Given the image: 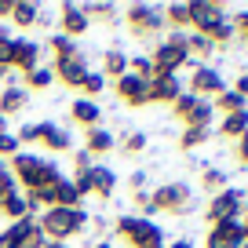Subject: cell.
Masks as SVG:
<instances>
[{"label":"cell","instance_id":"cell-1","mask_svg":"<svg viewBox=\"0 0 248 248\" xmlns=\"http://www.w3.org/2000/svg\"><path fill=\"white\" fill-rule=\"evenodd\" d=\"M8 171L15 179V186H22V194H33V190H44V186L59 183L62 179V164L47 154H33V150H18L8 161Z\"/></svg>","mask_w":248,"mask_h":248},{"label":"cell","instance_id":"cell-2","mask_svg":"<svg viewBox=\"0 0 248 248\" xmlns=\"http://www.w3.org/2000/svg\"><path fill=\"white\" fill-rule=\"evenodd\" d=\"M40 230H44L47 241H59V245H70L73 237H80L84 233V226L92 223V216H88L84 208H44L37 216Z\"/></svg>","mask_w":248,"mask_h":248},{"label":"cell","instance_id":"cell-3","mask_svg":"<svg viewBox=\"0 0 248 248\" xmlns=\"http://www.w3.org/2000/svg\"><path fill=\"white\" fill-rule=\"evenodd\" d=\"M113 230H117V237H121L128 248H164V230H161V223H154V219L117 216Z\"/></svg>","mask_w":248,"mask_h":248},{"label":"cell","instance_id":"cell-4","mask_svg":"<svg viewBox=\"0 0 248 248\" xmlns=\"http://www.w3.org/2000/svg\"><path fill=\"white\" fill-rule=\"evenodd\" d=\"M154 73H179L183 66H190V51H186V33H168L164 40H157L154 51Z\"/></svg>","mask_w":248,"mask_h":248},{"label":"cell","instance_id":"cell-5","mask_svg":"<svg viewBox=\"0 0 248 248\" xmlns=\"http://www.w3.org/2000/svg\"><path fill=\"white\" fill-rule=\"evenodd\" d=\"M154 208L164 216H186L194 208V186L190 183H161L157 190H150Z\"/></svg>","mask_w":248,"mask_h":248},{"label":"cell","instance_id":"cell-6","mask_svg":"<svg viewBox=\"0 0 248 248\" xmlns=\"http://www.w3.org/2000/svg\"><path fill=\"white\" fill-rule=\"evenodd\" d=\"M124 22L132 30V37H139V40H154L164 30V15L157 4H128L124 8Z\"/></svg>","mask_w":248,"mask_h":248},{"label":"cell","instance_id":"cell-7","mask_svg":"<svg viewBox=\"0 0 248 248\" xmlns=\"http://www.w3.org/2000/svg\"><path fill=\"white\" fill-rule=\"evenodd\" d=\"M175 117L183 121V128H212V117H216V106L212 99H201V95H190L183 92L175 102H171Z\"/></svg>","mask_w":248,"mask_h":248},{"label":"cell","instance_id":"cell-8","mask_svg":"<svg viewBox=\"0 0 248 248\" xmlns=\"http://www.w3.org/2000/svg\"><path fill=\"white\" fill-rule=\"evenodd\" d=\"M241 216H245V190H233V186H226L223 194L208 197L204 219H208L212 226H216V223H226V219H241Z\"/></svg>","mask_w":248,"mask_h":248},{"label":"cell","instance_id":"cell-9","mask_svg":"<svg viewBox=\"0 0 248 248\" xmlns=\"http://www.w3.org/2000/svg\"><path fill=\"white\" fill-rule=\"evenodd\" d=\"M190 95H201V99H216V95L226 92V80L223 73L216 70V66H208V62H194V73H190V88H186Z\"/></svg>","mask_w":248,"mask_h":248},{"label":"cell","instance_id":"cell-10","mask_svg":"<svg viewBox=\"0 0 248 248\" xmlns=\"http://www.w3.org/2000/svg\"><path fill=\"white\" fill-rule=\"evenodd\" d=\"M204 248H245V223L241 219H226V223L208 226Z\"/></svg>","mask_w":248,"mask_h":248},{"label":"cell","instance_id":"cell-11","mask_svg":"<svg viewBox=\"0 0 248 248\" xmlns=\"http://www.w3.org/2000/svg\"><path fill=\"white\" fill-rule=\"evenodd\" d=\"M37 142L47 154H73V132L55 121H37Z\"/></svg>","mask_w":248,"mask_h":248},{"label":"cell","instance_id":"cell-12","mask_svg":"<svg viewBox=\"0 0 248 248\" xmlns=\"http://www.w3.org/2000/svg\"><path fill=\"white\" fill-rule=\"evenodd\" d=\"M113 92H117V99H121L124 106H132V109L150 106V80H142V77L124 73V77L113 80Z\"/></svg>","mask_w":248,"mask_h":248},{"label":"cell","instance_id":"cell-13","mask_svg":"<svg viewBox=\"0 0 248 248\" xmlns=\"http://www.w3.org/2000/svg\"><path fill=\"white\" fill-rule=\"evenodd\" d=\"M51 70H55V80H59V84H66V88H73V92H77L80 80L88 77V70H92V66H88V55L77 51V55H70V59H55Z\"/></svg>","mask_w":248,"mask_h":248},{"label":"cell","instance_id":"cell-14","mask_svg":"<svg viewBox=\"0 0 248 248\" xmlns=\"http://www.w3.org/2000/svg\"><path fill=\"white\" fill-rule=\"evenodd\" d=\"M40 55H44V44H37L30 37H15V44H11V70L18 77H26L30 70L40 66Z\"/></svg>","mask_w":248,"mask_h":248},{"label":"cell","instance_id":"cell-15","mask_svg":"<svg viewBox=\"0 0 248 248\" xmlns=\"http://www.w3.org/2000/svg\"><path fill=\"white\" fill-rule=\"evenodd\" d=\"M183 92L186 88L179 80V73H154L150 77V106H171Z\"/></svg>","mask_w":248,"mask_h":248},{"label":"cell","instance_id":"cell-16","mask_svg":"<svg viewBox=\"0 0 248 248\" xmlns=\"http://www.w3.org/2000/svg\"><path fill=\"white\" fill-rule=\"evenodd\" d=\"M223 18H226L223 4H216V0H190V30L194 33H208Z\"/></svg>","mask_w":248,"mask_h":248},{"label":"cell","instance_id":"cell-17","mask_svg":"<svg viewBox=\"0 0 248 248\" xmlns=\"http://www.w3.org/2000/svg\"><path fill=\"white\" fill-rule=\"evenodd\" d=\"M92 30V18L84 15V8L80 4H59V33L62 37H70V40H77V37H84V33Z\"/></svg>","mask_w":248,"mask_h":248},{"label":"cell","instance_id":"cell-18","mask_svg":"<svg viewBox=\"0 0 248 248\" xmlns=\"http://www.w3.org/2000/svg\"><path fill=\"white\" fill-rule=\"evenodd\" d=\"M70 121L77 124V128H84V132H92V128H99L102 124V106L95 99H73L70 102Z\"/></svg>","mask_w":248,"mask_h":248},{"label":"cell","instance_id":"cell-19","mask_svg":"<svg viewBox=\"0 0 248 248\" xmlns=\"http://www.w3.org/2000/svg\"><path fill=\"white\" fill-rule=\"evenodd\" d=\"M22 109H30V92L22 84H4V92H0V113L15 117Z\"/></svg>","mask_w":248,"mask_h":248},{"label":"cell","instance_id":"cell-20","mask_svg":"<svg viewBox=\"0 0 248 248\" xmlns=\"http://www.w3.org/2000/svg\"><path fill=\"white\" fill-rule=\"evenodd\" d=\"M84 150L92 157H102V154H113L117 150V135L109 132V128H92V132H84Z\"/></svg>","mask_w":248,"mask_h":248},{"label":"cell","instance_id":"cell-21","mask_svg":"<svg viewBox=\"0 0 248 248\" xmlns=\"http://www.w3.org/2000/svg\"><path fill=\"white\" fill-rule=\"evenodd\" d=\"M102 77L106 80H117V77H124V73H128V51H124V47H106V51H102Z\"/></svg>","mask_w":248,"mask_h":248},{"label":"cell","instance_id":"cell-22","mask_svg":"<svg viewBox=\"0 0 248 248\" xmlns=\"http://www.w3.org/2000/svg\"><path fill=\"white\" fill-rule=\"evenodd\" d=\"M117 190V171L109 168V164H95L92 168V194L102 197V201H109Z\"/></svg>","mask_w":248,"mask_h":248},{"label":"cell","instance_id":"cell-23","mask_svg":"<svg viewBox=\"0 0 248 248\" xmlns=\"http://www.w3.org/2000/svg\"><path fill=\"white\" fill-rule=\"evenodd\" d=\"M0 216L8 219V223H15V219H26V216H33V204H30V197H26L22 190L8 194L4 201H0Z\"/></svg>","mask_w":248,"mask_h":248},{"label":"cell","instance_id":"cell-24","mask_svg":"<svg viewBox=\"0 0 248 248\" xmlns=\"http://www.w3.org/2000/svg\"><path fill=\"white\" fill-rule=\"evenodd\" d=\"M37 18H40V4L37 0H15V11H11L8 22L18 26V30H30V26H37Z\"/></svg>","mask_w":248,"mask_h":248},{"label":"cell","instance_id":"cell-25","mask_svg":"<svg viewBox=\"0 0 248 248\" xmlns=\"http://www.w3.org/2000/svg\"><path fill=\"white\" fill-rule=\"evenodd\" d=\"M51 84H55V70H51V62H47V66L40 62L37 70H30V73L22 77V88H26V92H47Z\"/></svg>","mask_w":248,"mask_h":248},{"label":"cell","instance_id":"cell-26","mask_svg":"<svg viewBox=\"0 0 248 248\" xmlns=\"http://www.w3.org/2000/svg\"><path fill=\"white\" fill-rule=\"evenodd\" d=\"M164 26H171V33H190V4H168L161 8Z\"/></svg>","mask_w":248,"mask_h":248},{"label":"cell","instance_id":"cell-27","mask_svg":"<svg viewBox=\"0 0 248 248\" xmlns=\"http://www.w3.org/2000/svg\"><path fill=\"white\" fill-rule=\"evenodd\" d=\"M245 132H248V109L226 113L223 121H219V135H226V139H241Z\"/></svg>","mask_w":248,"mask_h":248},{"label":"cell","instance_id":"cell-28","mask_svg":"<svg viewBox=\"0 0 248 248\" xmlns=\"http://www.w3.org/2000/svg\"><path fill=\"white\" fill-rule=\"evenodd\" d=\"M84 8V15L92 18V22H106V26H113L117 22V4H102V0H88V4H80Z\"/></svg>","mask_w":248,"mask_h":248},{"label":"cell","instance_id":"cell-29","mask_svg":"<svg viewBox=\"0 0 248 248\" xmlns=\"http://www.w3.org/2000/svg\"><path fill=\"white\" fill-rule=\"evenodd\" d=\"M226 186H230V183H226V171L223 168H212V164H208V168H201V190H204V194L216 197V194H223Z\"/></svg>","mask_w":248,"mask_h":248},{"label":"cell","instance_id":"cell-30","mask_svg":"<svg viewBox=\"0 0 248 248\" xmlns=\"http://www.w3.org/2000/svg\"><path fill=\"white\" fill-rule=\"evenodd\" d=\"M212 106H216V113H237V109H248V102L241 99L237 92H233V88H226L223 95H216V99H212Z\"/></svg>","mask_w":248,"mask_h":248},{"label":"cell","instance_id":"cell-31","mask_svg":"<svg viewBox=\"0 0 248 248\" xmlns=\"http://www.w3.org/2000/svg\"><path fill=\"white\" fill-rule=\"evenodd\" d=\"M77 92H80V99H95V102H99V95L106 92V77H102L99 70H88V77L80 80Z\"/></svg>","mask_w":248,"mask_h":248},{"label":"cell","instance_id":"cell-32","mask_svg":"<svg viewBox=\"0 0 248 248\" xmlns=\"http://www.w3.org/2000/svg\"><path fill=\"white\" fill-rule=\"evenodd\" d=\"M186 51H190V62H194V59H208V55L216 51V44H212L208 37H201V33L190 30V33H186Z\"/></svg>","mask_w":248,"mask_h":248},{"label":"cell","instance_id":"cell-33","mask_svg":"<svg viewBox=\"0 0 248 248\" xmlns=\"http://www.w3.org/2000/svg\"><path fill=\"white\" fill-rule=\"evenodd\" d=\"M150 146V139H146V132H128L124 139H117V150H121L124 157H135V154H142V150Z\"/></svg>","mask_w":248,"mask_h":248},{"label":"cell","instance_id":"cell-34","mask_svg":"<svg viewBox=\"0 0 248 248\" xmlns=\"http://www.w3.org/2000/svg\"><path fill=\"white\" fill-rule=\"evenodd\" d=\"M201 37H208V40H212L216 47H223V44H230V40L237 37V33H233V22H230V15H226L223 22H216V26H212L208 33H201Z\"/></svg>","mask_w":248,"mask_h":248},{"label":"cell","instance_id":"cell-35","mask_svg":"<svg viewBox=\"0 0 248 248\" xmlns=\"http://www.w3.org/2000/svg\"><path fill=\"white\" fill-rule=\"evenodd\" d=\"M212 135V128H183V135H179V150H197L204 146Z\"/></svg>","mask_w":248,"mask_h":248},{"label":"cell","instance_id":"cell-36","mask_svg":"<svg viewBox=\"0 0 248 248\" xmlns=\"http://www.w3.org/2000/svg\"><path fill=\"white\" fill-rule=\"evenodd\" d=\"M47 47H51L55 59H70V55H77V40L62 37V33H51V37H47Z\"/></svg>","mask_w":248,"mask_h":248},{"label":"cell","instance_id":"cell-37","mask_svg":"<svg viewBox=\"0 0 248 248\" xmlns=\"http://www.w3.org/2000/svg\"><path fill=\"white\" fill-rule=\"evenodd\" d=\"M128 73L150 80L154 77V59H150V55H128Z\"/></svg>","mask_w":248,"mask_h":248},{"label":"cell","instance_id":"cell-38","mask_svg":"<svg viewBox=\"0 0 248 248\" xmlns=\"http://www.w3.org/2000/svg\"><path fill=\"white\" fill-rule=\"evenodd\" d=\"M132 204H135V216H142V219H154V216H157L150 190H139V194H132Z\"/></svg>","mask_w":248,"mask_h":248},{"label":"cell","instance_id":"cell-39","mask_svg":"<svg viewBox=\"0 0 248 248\" xmlns=\"http://www.w3.org/2000/svg\"><path fill=\"white\" fill-rule=\"evenodd\" d=\"M18 135L15 132H0V161H11V157L18 154Z\"/></svg>","mask_w":248,"mask_h":248},{"label":"cell","instance_id":"cell-40","mask_svg":"<svg viewBox=\"0 0 248 248\" xmlns=\"http://www.w3.org/2000/svg\"><path fill=\"white\" fill-rule=\"evenodd\" d=\"M92 164H95V157L88 154L84 146H80L77 154H73V171H88V168H92Z\"/></svg>","mask_w":248,"mask_h":248},{"label":"cell","instance_id":"cell-41","mask_svg":"<svg viewBox=\"0 0 248 248\" xmlns=\"http://www.w3.org/2000/svg\"><path fill=\"white\" fill-rule=\"evenodd\" d=\"M15 135H18V146H33L37 142V124H22Z\"/></svg>","mask_w":248,"mask_h":248},{"label":"cell","instance_id":"cell-42","mask_svg":"<svg viewBox=\"0 0 248 248\" xmlns=\"http://www.w3.org/2000/svg\"><path fill=\"white\" fill-rule=\"evenodd\" d=\"M15 190H18V186H15V179H11V171L0 168V201H4L8 194H15Z\"/></svg>","mask_w":248,"mask_h":248},{"label":"cell","instance_id":"cell-43","mask_svg":"<svg viewBox=\"0 0 248 248\" xmlns=\"http://www.w3.org/2000/svg\"><path fill=\"white\" fill-rule=\"evenodd\" d=\"M233 22V33H237V37H245L248 40V11H237V15L230 18Z\"/></svg>","mask_w":248,"mask_h":248},{"label":"cell","instance_id":"cell-44","mask_svg":"<svg viewBox=\"0 0 248 248\" xmlns=\"http://www.w3.org/2000/svg\"><path fill=\"white\" fill-rule=\"evenodd\" d=\"M128 186H132V194L146 190V171H132V175H128Z\"/></svg>","mask_w":248,"mask_h":248},{"label":"cell","instance_id":"cell-45","mask_svg":"<svg viewBox=\"0 0 248 248\" xmlns=\"http://www.w3.org/2000/svg\"><path fill=\"white\" fill-rule=\"evenodd\" d=\"M237 161H241V164L248 168V132H245V135L237 139Z\"/></svg>","mask_w":248,"mask_h":248},{"label":"cell","instance_id":"cell-46","mask_svg":"<svg viewBox=\"0 0 248 248\" xmlns=\"http://www.w3.org/2000/svg\"><path fill=\"white\" fill-rule=\"evenodd\" d=\"M233 92H237V95H241V99H245V102H248V73H241V77H237V80H233Z\"/></svg>","mask_w":248,"mask_h":248},{"label":"cell","instance_id":"cell-47","mask_svg":"<svg viewBox=\"0 0 248 248\" xmlns=\"http://www.w3.org/2000/svg\"><path fill=\"white\" fill-rule=\"evenodd\" d=\"M11 11H15V0H0V22L11 18Z\"/></svg>","mask_w":248,"mask_h":248},{"label":"cell","instance_id":"cell-48","mask_svg":"<svg viewBox=\"0 0 248 248\" xmlns=\"http://www.w3.org/2000/svg\"><path fill=\"white\" fill-rule=\"evenodd\" d=\"M92 248H113V241H95Z\"/></svg>","mask_w":248,"mask_h":248},{"label":"cell","instance_id":"cell-49","mask_svg":"<svg viewBox=\"0 0 248 248\" xmlns=\"http://www.w3.org/2000/svg\"><path fill=\"white\" fill-rule=\"evenodd\" d=\"M44 248H73V245H59V241H47Z\"/></svg>","mask_w":248,"mask_h":248},{"label":"cell","instance_id":"cell-50","mask_svg":"<svg viewBox=\"0 0 248 248\" xmlns=\"http://www.w3.org/2000/svg\"><path fill=\"white\" fill-rule=\"evenodd\" d=\"M0 132H8V117L0 113Z\"/></svg>","mask_w":248,"mask_h":248},{"label":"cell","instance_id":"cell-51","mask_svg":"<svg viewBox=\"0 0 248 248\" xmlns=\"http://www.w3.org/2000/svg\"><path fill=\"white\" fill-rule=\"evenodd\" d=\"M8 73H11V70H0V80H8Z\"/></svg>","mask_w":248,"mask_h":248},{"label":"cell","instance_id":"cell-52","mask_svg":"<svg viewBox=\"0 0 248 248\" xmlns=\"http://www.w3.org/2000/svg\"><path fill=\"white\" fill-rule=\"evenodd\" d=\"M245 241H248V233H245Z\"/></svg>","mask_w":248,"mask_h":248},{"label":"cell","instance_id":"cell-53","mask_svg":"<svg viewBox=\"0 0 248 248\" xmlns=\"http://www.w3.org/2000/svg\"><path fill=\"white\" fill-rule=\"evenodd\" d=\"M245 194H248V190H245Z\"/></svg>","mask_w":248,"mask_h":248}]
</instances>
